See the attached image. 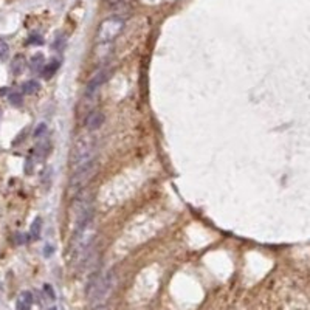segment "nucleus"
I'll list each match as a JSON object with an SVG mask.
<instances>
[{
    "instance_id": "obj_10",
    "label": "nucleus",
    "mask_w": 310,
    "mask_h": 310,
    "mask_svg": "<svg viewBox=\"0 0 310 310\" xmlns=\"http://www.w3.org/2000/svg\"><path fill=\"white\" fill-rule=\"evenodd\" d=\"M22 90L25 93H28V95H33L37 90H41V84H39L36 79H30V81H27L25 84L22 85Z\"/></svg>"
},
{
    "instance_id": "obj_18",
    "label": "nucleus",
    "mask_w": 310,
    "mask_h": 310,
    "mask_svg": "<svg viewBox=\"0 0 310 310\" xmlns=\"http://www.w3.org/2000/svg\"><path fill=\"white\" fill-rule=\"evenodd\" d=\"M50 254H51V247H47V254H45V256H50Z\"/></svg>"
},
{
    "instance_id": "obj_12",
    "label": "nucleus",
    "mask_w": 310,
    "mask_h": 310,
    "mask_svg": "<svg viewBox=\"0 0 310 310\" xmlns=\"http://www.w3.org/2000/svg\"><path fill=\"white\" fill-rule=\"evenodd\" d=\"M8 56H10V45L3 39H0V61H6Z\"/></svg>"
},
{
    "instance_id": "obj_17",
    "label": "nucleus",
    "mask_w": 310,
    "mask_h": 310,
    "mask_svg": "<svg viewBox=\"0 0 310 310\" xmlns=\"http://www.w3.org/2000/svg\"><path fill=\"white\" fill-rule=\"evenodd\" d=\"M104 2H106L107 5H116V3L123 2V0H104Z\"/></svg>"
},
{
    "instance_id": "obj_15",
    "label": "nucleus",
    "mask_w": 310,
    "mask_h": 310,
    "mask_svg": "<svg viewBox=\"0 0 310 310\" xmlns=\"http://www.w3.org/2000/svg\"><path fill=\"white\" fill-rule=\"evenodd\" d=\"M45 131H47V124L41 123V124L37 126V129L34 131V137H41L42 133H45Z\"/></svg>"
},
{
    "instance_id": "obj_3",
    "label": "nucleus",
    "mask_w": 310,
    "mask_h": 310,
    "mask_svg": "<svg viewBox=\"0 0 310 310\" xmlns=\"http://www.w3.org/2000/svg\"><path fill=\"white\" fill-rule=\"evenodd\" d=\"M124 28V20L121 17H107L99 23L98 28V44H109L115 41V39L121 34V31Z\"/></svg>"
},
{
    "instance_id": "obj_8",
    "label": "nucleus",
    "mask_w": 310,
    "mask_h": 310,
    "mask_svg": "<svg viewBox=\"0 0 310 310\" xmlns=\"http://www.w3.org/2000/svg\"><path fill=\"white\" fill-rule=\"evenodd\" d=\"M42 233V217H34V220L31 222V227H30V234L33 237V241H37L39 237H41Z\"/></svg>"
},
{
    "instance_id": "obj_4",
    "label": "nucleus",
    "mask_w": 310,
    "mask_h": 310,
    "mask_svg": "<svg viewBox=\"0 0 310 310\" xmlns=\"http://www.w3.org/2000/svg\"><path fill=\"white\" fill-rule=\"evenodd\" d=\"M107 79H109V70H107V67H104V68H101V70L98 71V73H95V75L92 76V79L89 81V84H87L85 97H93V95L98 92V89L107 81Z\"/></svg>"
},
{
    "instance_id": "obj_19",
    "label": "nucleus",
    "mask_w": 310,
    "mask_h": 310,
    "mask_svg": "<svg viewBox=\"0 0 310 310\" xmlns=\"http://www.w3.org/2000/svg\"><path fill=\"white\" fill-rule=\"evenodd\" d=\"M50 310H56V309H54V307H51V309H50Z\"/></svg>"
},
{
    "instance_id": "obj_14",
    "label": "nucleus",
    "mask_w": 310,
    "mask_h": 310,
    "mask_svg": "<svg viewBox=\"0 0 310 310\" xmlns=\"http://www.w3.org/2000/svg\"><path fill=\"white\" fill-rule=\"evenodd\" d=\"M64 45H65V37H64V36H56V39H54V44H53V49L61 51L64 49Z\"/></svg>"
},
{
    "instance_id": "obj_16",
    "label": "nucleus",
    "mask_w": 310,
    "mask_h": 310,
    "mask_svg": "<svg viewBox=\"0 0 310 310\" xmlns=\"http://www.w3.org/2000/svg\"><path fill=\"white\" fill-rule=\"evenodd\" d=\"M28 44H33V45H41V44H42V37L39 36V34L31 36V37H30V41H28Z\"/></svg>"
},
{
    "instance_id": "obj_11",
    "label": "nucleus",
    "mask_w": 310,
    "mask_h": 310,
    "mask_svg": "<svg viewBox=\"0 0 310 310\" xmlns=\"http://www.w3.org/2000/svg\"><path fill=\"white\" fill-rule=\"evenodd\" d=\"M44 65H45V61H44L42 54H34L33 59H31V70L39 71V70H42Z\"/></svg>"
},
{
    "instance_id": "obj_5",
    "label": "nucleus",
    "mask_w": 310,
    "mask_h": 310,
    "mask_svg": "<svg viewBox=\"0 0 310 310\" xmlns=\"http://www.w3.org/2000/svg\"><path fill=\"white\" fill-rule=\"evenodd\" d=\"M104 114L99 112V110H95V112H92L89 116H87V120H85V126H87V129H90V131H98L99 127H102V124H104Z\"/></svg>"
},
{
    "instance_id": "obj_7",
    "label": "nucleus",
    "mask_w": 310,
    "mask_h": 310,
    "mask_svg": "<svg viewBox=\"0 0 310 310\" xmlns=\"http://www.w3.org/2000/svg\"><path fill=\"white\" fill-rule=\"evenodd\" d=\"M59 65H61V64H59L58 59H53L49 64H45V65L42 67V70H41L42 78L44 79H51L54 75H56V71L59 70Z\"/></svg>"
},
{
    "instance_id": "obj_13",
    "label": "nucleus",
    "mask_w": 310,
    "mask_h": 310,
    "mask_svg": "<svg viewBox=\"0 0 310 310\" xmlns=\"http://www.w3.org/2000/svg\"><path fill=\"white\" fill-rule=\"evenodd\" d=\"M8 99H10V102L13 106H22V101H23L22 95L19 92H11L10 95H8Z\"/></svg>"
},
{
    "instance_id": "obj_9",
    "label": "nucleus",
    "mask_w": 310,
    "mask_h": 310,
    "mask_svg": "<svg viewBox=\"0 0 310 310\" xmlns=\"http://www.w3.org/2000/svg\"><path fill=\"white\" fill-rule=\"evenodd\" d=\"M25 70V58L23 56H16L11 62V71L14 75H20Z\"/></svg>"
},
{
    "instance_id": "obj_6",
    "label": "nucleus",
    "mask_w": 310,
    "mask_h": 310,
    "mask_svg": "<svg viewBox=\"0 0 310 310\" xmlns=\"http://www.w3.org/2000/svg\"><path fill=\"white\" fill-rule=\"evenodd\" d=\"M33 306V295L30 292H22L16 301V309L17 310H30Z\"/></svg>"
},
{
    "instance_id": "obj_1",
    "label": "nucleus",
    "mask_w": 310,
    "mask_h": 310,
    "mask_svg": "<svg viewBox=\"0 0 310 310\" xmlns=\"http://www.w3.org/2000/svg\"><path fill=\"white\" fill-rule=\"evenodd\" d=\"M95 160H97V147H95L93 138H79L73 150V162H71L70 193L73 196L90 181L97 166Z\"/></svg>"
},
{
    "instance_id": "obj_2",
    "label": "nucleus",
    "mask_w": 310,
    "mask_h": 310,
    "mask_svg": "<svg viewBox=\"0 0 310 310\" xmlns=\"http://www.w3.org/2000/svg\"><path fill=\"white\" fill-rule=\"evenodd\" d=\"M115 282H116V277L114 272L98 276L97 279L89 285V289H87V296H89L90 304L93 307L104 304L109 299V296L112 295V292L115 289Z\"/></svg>"
}]
</instances>
